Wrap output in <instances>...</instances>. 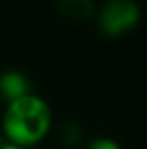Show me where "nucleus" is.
<instances>
[{
	"mask_svg": "<svg viewBox=\"0 0 147 149\" xmlns=\"http://www.w3.org/2000/svg\"><path fill=\"white\" fill-rule=\"evenodd\" d=\"M52 128V111L45 99L28 94L5 104L2 114L3 139L24 149L42 142Z\"/></svg>",
	"mask_w": 147,
	"mask_h": 149,
	"instance_id": "nucleus-1",
	"label": "nucleus"
},
{
	"mask_svg": "<svg viewBox=\"0 0 147 149\" xmlns=\"http://www.w3.org/2000/svg\"><path fill=\"white\" fill-rule=\"evenodd\" d=\"M97 14L99 30L111 38L132 31L140 23V5L135 0H106Z\"/></svg>",
	"mask_w": 147,
	"mask_h": 149,
	"instance_id": "nucleus-2",
	"label": "nucleus"
},
{
	"mask_svg": "<svg viewBox=\"0 0 147 149\" xmlns=\"http://www.w3.org/2000/svg\"><path fill=\"white\" fill-rule=\"evenodd\" d=\"M30 87H31L30 78L19 70L9 68L0 73V97L5 101V104L31 94Z\"/></svg>",
	"mask_w": 147,
	"mask_h": 149,
	"instance_id": "nucleus-3",
	"label": "nucleus"
},
{
	"mask_svg": "<svg viewBox=\"0 0 147 149\" xmlns=\"http://www.w3.org/2000/svg\"><path fill=\"white\" fill-rule=\"evenodd\" d=\"M55 3L57 12L71 23H83L95 16L94 0H57Z\"/></svg>",
	"mask_w": 147,
	"mask_h": 149,
	"instance_id": "nucleus-4",
	"label": "nucleus"
},
{
	"mask_svg": "<svg viewBox=\"0 0 147 149\" xmlns=\"http://www.w3.org/2000/svg\"><path fill=\"white\" fill-rule=\"evenodd\" d=\"M83 141V132H81V127L76 125L73 121H68L61 127V142L62 146L66 148H76L80 146Z\"/></svg>",
	"mask_w": 147,
	"mask_h": 149,
	"instance_id": "nucleus-5",
	"label": "nucleus"
},
{
	"mask_svg": "<svg viewBox=\"0 0 147 149\" xmlns=\"http://www.w3.org/2000/svg\"><path fill=\"white\" fill-rule=\"evenodd\" d=\"M83 149H123V148H121V144L116 139H111V137H95V139L88 141Z\"/></svg>",
	"mask_w": 147,
	"mask_h": 149,
	"instance_id": "nucleus-6",
	"label": "nucleus"
},
{
	"mask_svg": "<svg viewBox=\"0 0 147 149\" xmlns=\"http://www.w3.org/2000/svg\"><path fill=\"white\" fill-rule=\"evenodd\" d=\"M2 149H24V148H21V146H17V144H12V142H9V141H5V144H3Z\"/></svg>",
	"mask_w": 147,
	"mask_h": 149,
	"instance_id": "nucleus-7",
	"label": "nucleus"
},
{
	"mask_svg": "<svg viewBox=\"0 0 147 149\" xmlns=\"http://www.w3.org/2000/svg\"><path fill=\"white\" fill-rule=\"evenodd\" d=\"M3 144H5V139H3V135H0V149L3 148Z\"/></svg>",
	"mask_w": 147,
	"mask_h": 149,
	"instance_id": "nucleus-8",
	"label": "nucleus"
}]
</instances>
